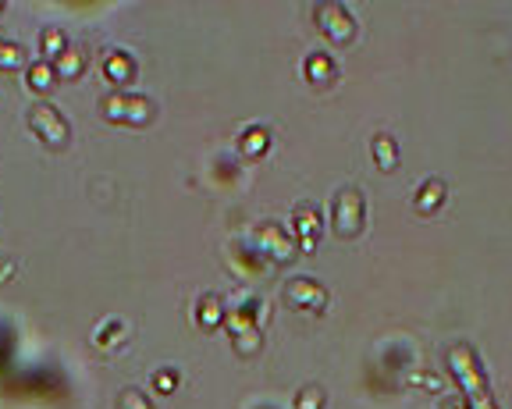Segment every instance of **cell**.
Masks as SVG:
<instances>
[{
	"instance_id": "1",
	"label": "cell",
	"mask_w": 512,
	"mask_h": 409,
	"mask_svg": "<svg viewBox=\"0 0 512 409\" xmlns=\"http://www.w3.org/2000/svg\"><path fill=\"white\" fill-rule=\"evenodd\" d=\"M452 363H459L462 377H466V392H470L473 406H477V409H491V402H487V395H480V384H477V377H473L470 363H462V349H459V352H452Z\"/></svg>"
}]
</instances>
